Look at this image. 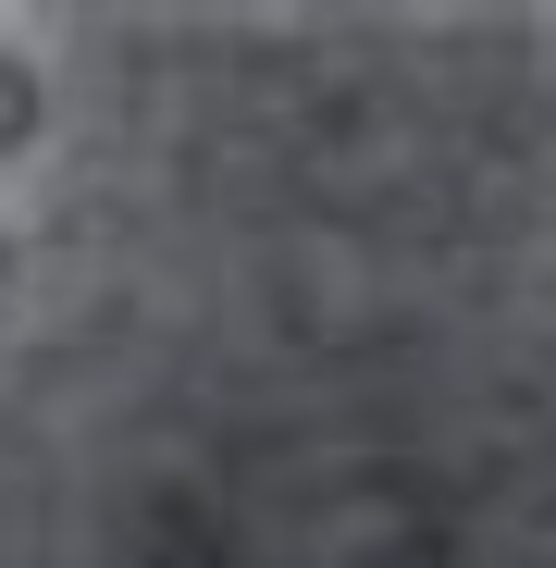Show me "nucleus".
I'll list each match as a JSON object with an SVG mask.
<instances>
[{
  "mask_svg": "<svg viewBox=\"0 0 556 568\" xmlns=\"http://www.w3.org/2000/svg\"><path fill=\"white\" fill-rule=\"evenodd\" d=\"M26 124H38V74H26V62H13V50H0V149H13V136H26Z\"/></svg>",
  "mask_w": 556,
  "mask_h": 568,
  "instance_id": "nucleus-1",
  "label": "nucleus"
}]
</instances>
